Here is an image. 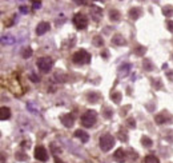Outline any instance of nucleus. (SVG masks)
Listing matches in <instances>:
<instances>
[{"label": "nucleus", "mask_w": 173, "mask_h": 163, "mask_svg": "<svg viewBox=\"0 0 173 163\" xmlns=\"http://www.w3.org/2000/svg\"><path fill=\"white\" fill-rule=\"evenodd\" d=\"M51 148L53 150V153H61V148H60V147H56L55 143L51 144Z\"/></svg>", "instance_id": "30"}, {"label": "nucleus", "mask_w": 173, "mask_h": 163, "mask_svg": "<svg viewBox=\"0 0 173 163\" xmlns=\"http://www.w3.org/2000/svg\"><path fill=\"white\" fill-rule=\"evenodd\" d=\"M41 0H32V3H33V10H37V8H40L41 7V3H40Z\"/></svg>", "instance_id": "29"}, {"label": "nucleus", "mask_w": 173, "mask_h": 163, "mask_svg": "<svg viewBox=\"0 0 173 163\" xmlns=\"http://www.w3.org/2000/svg\"><path fill=\"white\" fill-rule=\"evenodd\" d=\"M141 13H143V10H141L140 7H134V8L129 10V17L132 20H137L141 16Z\"/></svg>", "instance_id": "12"}, {"label": "nucleus", "mask_w": 173, "mask_h": 163, "mask_svg": "<svg viewBox=\"0 0 173 163\" xmlns=\"http://www.w3.org/2000/svg\"><path fill=\"white\" fill-rule=\"evenodd\" d=\"M109 17H111L112 22H117V20H120L121 15L117 10H111L109 11Z\"/></svg>", "instance_id": "17"}, {"label": "nucleus", "mask_w": 173, "mask_h": 163, "mask_svg": "<svg viewBox=\"0 0 173 163\" xmlns=\"http://www.w3.org/2000/svg\"><path fill=\"white\" fill-rule=\"evenodd\" d=\"M141 142H143V146H145V147H152V146H153L152 139L148 138V137H143V138H141Z\"/></svg>", "instance_id": "23"}, {"label": "nucleus", "mask_w": 173, "mask_h": 163, "mask_svg": "<svg viewBox=\"0 0 173 163\" xmlns=\"http://www.w3.org/2000/svg\"><path fill=\"white\" fill-rule=\"evenodd\" d=\"M125 157H127V153H125L123 148H117V150L114 151V154H113L114 160H117L119 163L124 162V160H125Z\"/></svg>", "instance_id": "11"}, {"label": "nucleus", "mask_w": 173, "mask_h": 163, "mask_svg": "<svg viewBox=\"0 0 173 163\" xmlns=\"http://www.w3.org/2000/svg\"><path fill=\"white\" fill-rule=\"evenodd\" d=\"M108 55H109V52H108L107 50H104V51L101 52V56L104 58V59H108Z\"/></svg>", "instance_id": "35"}, {"label": "nucleus", "mask_w": 173, "mask_h": 163, "mask_svg": "<svg viewBox=\"0 0 173 163\" xmlns=\"http://www.w3.org/2000/svg\"><path fill=\"white\" fill-rule=\"evenodd\" d=\"M72 60H73L75 64H87L91 62V55L85 50H79L77 52L73 53Z\"/></svg>", "instance_id": "2"}, {"label": "nucleus", "mask_w": 173, "mask_h": 163, "mask_svg": "<svg viewBox=\"0 0 173 163\" xmlns=\"http://www.w3.org/2000/svg\"><path fill=\"white\" fill-rule=\"evenodd\" d=\"M75 137L79 138L83 143H87V142L89 140V135L85 132V131H83V130H76L75 131Z\"/></svg>", "instance_id": "13"}, {"label": "nucleus", "mask_w": 173, "mask_h": 163, "mask_svg": "<svg viewBox=\"0 0 173 163\" xmlns=\"http://www.w3.org/2000/svg\"><path fill=\"white\" fill-rule=\"evenodd\" d=\"M35 158L37 160H40V162H45L47 159H48V154H47V150L44 148L43 146H37L35 148Z\"/></svg>", "instance_id": "6"}, {"label": "nucleus", "mask_w": 173, "mask_h": 163, "mask_svg": "<svg viewBox=\"0 0 173 163\" xmlns=\"http://www.w3.org/2000/svg\"><path fill=\"white\" fill-rule=\"evenodd\" d=\"M87 98H88L89 103H97V100L100 99V95L97 92H88L87 94Z\"/></svg>", "instance_id": "16"}, {"label": "nucleus", "mask_w": 173, "mask_h": 163, "mask_svg": "<svg viewBox=\"0 0 173 163\" xmlns=\"http://www.w3.org/2000/svg\"><path fill=\"white\" fill-rule=\"evenodd\" d=\"M111 98L112 100H113L116 104H119L121 102V98H123V95H121V92H112L111 94Z\"/></svg>", "instance_id": "19"}, {"label": "nucleus", "mask_w": 173, "mask_h": 163, "mask_svg": "<svg viewBox=\"0 0 173 163\" xmlns=\"http://www.w3.org/2000/svg\"><path fill=\"white\" fill-rule=\"evenodd\" d=\"M93 44L96 47H103L104 46V40H103L101 36H95L93 37Z\"/></svg>", "instance_id": "24"}, {"label": "nucleus", "mask_w": 173, "mask_h": 163, "mask_svg": "<svg viewBox=\"0 0 173 163\" xmlns=\"http://www.w3.org/2000/svg\"><path fill=\"white\" fill-rule=\"evenodd\" d=\"M32 48H30V47H27V48H24L23 52H21V56L24 58V59H28V58L32 56Z\"/></svg>", "instance_id": "22"}, {"label": "nucleus", "mask_w": 173, "mask_h": 163, "mask_svg": "<svg viewBox=\"0 0 173 163\" xmlns=\"http://www.w3.org/2000/svg\"><path fill=\"white\" fill-rule=\"evenodd\" d=\"M114 138L112 137L111 134H105V135H103L101 138H100V148H101L104 153H108L109 150H112V147L114 146Z\"/></svg>", "instance_id": "3"}, {"label": "nucleus", "mask_w": 173, "mask_h": 163, "mask_svg": "<svg viewBox=\"0 0 173 163\" xmlns=\"http://www.w3.org/2000/svg\"><path fill=\"white\" fill-rule=\"evenodd\" d=\"M143 66H144V68H145L147 71H152V70H153V64H152V62H150L149 59H145V60H144Z\"/></svg>", "instance_id": "25"}, {"label": "nucleus", "mask_w": 173, "mask_h": 163, "mask_svg": "<svg viewBox=\"0 0 173 163\" xmlns=\"http://www.w3.org/2000/svg\"><path fill=\"white\" fill-rule=\"evenodd\" d=\"M31 80H32V82H39V78H37L36 75H33V74H32V75H31Z\"/></svg>", "instance_id": "38"}, {"label": "nucleus", "mask_w": 173, "mask_h": 163, "mask_svg": "<svg viewBox=\"0 0 173 163\" xmlns=\"http://www.w3.org/2000/svg\"><path fill=\"white\" fill-rule=\"evenodd\" d=\"M167 75H168V78H169V80H173V71H168Z\"/></svg>", "instance_id": "39"}, {"label": "nucleus", "mask_w": 173, "mask_h": 163, "mask_svg": "<svg viewBox=\"0 0 173 163\" xmlns=\"http://www.w3.org/2000/svg\"><path fill=\"white\" fill-rule=\"evenodd\" d=\"M61 123L64 124L65 127H72V126H73V123H75L73 115H71V114H65V115H63V117H61Z\"/></svg>", "instance_id": "9"}, {"label": "nucleus", "mask_w": 173, "mask_h": 163, "mask_svg": "<svg viewBox=\"0 0 173 163\" xmlns=\"http://www.w3.org/2000/svg\"><path fill=\"white\" fill-rule=\"evenodd\" d=\"M55 163H64V162H63V160H60L57 157H55Z\"/></svg>", "instance_id": "41"}, {"label": "nucleus", "mask_w": 173, "mask_h": 163, "mask_svg": "<svg viewBox=\"0 0 173 163\" xmlns=\"http://www.w3.org/2000/svg\"><path fill=\"white\" fill-rule=\"evenodd\" d=\"M76 4H87L88 3V0H73Z\"/></svg>", "instance_id": "33"}, {"label": "nucleus", "mask_w": 173, "mask_h": 163, "mask_svg": "<svg viewBox=\"0 0 173 163\" xmlns=\"http://www.w3.org/2000/svg\"><path fill=\"white\" fill-rule=\"evenodd\" d=\"M144 163H160V160H159V158L154 157V155H148V157H145V159H144Z\"/></svg>", "instance_id": "21"}, {"label": "nucleus", "mask_w": 173, "mask_h": 163, "mask_svg": "<svg viewBox=\"0 0 173 163\" xmlns=\"http://www.w3.org/2000/svg\"><path fill=\"white\" fill-rule=\"evenodd\" d=\"M137 157L139 155L134 153V151H131V159H137Z\"/></svg>", "instance_id": "36"}, {"label": "nucleus", "mask_w": 173, "mask_h": 163, "mask_svg": "<svg viewBox=\"0 0 173 163\" xmlns=\"http://www.w3.org/2000/svg\"><path fill=\"white\" fill-rule=\"evenodd\" d=\"M96 120H97V114H96L95 111H92V110L85 111V112L81 115V124L84 127H87V128L95 126Z\"/></svg>", "instance_id": "1"}, {"label": "nucleus", "mask_w": 173, "mask_h": 163, "mask_svg": "<svg viewBox=\"0 0 173 163\" xmlns=\"http://www.w3.org/2000/svg\"><path fill=\"white\" fill-rule=\"evenodd\" d=\"M36 66L39 67V70L41 71V72H49L51 68H52V66H53V62H52L51 58L43 56V58H40V59H37Z\"/></svg>", "instance_id": "4"}, {"label": "nucleus", "mask_w": 173, "mask_h": 163, "mask_svg": "<svg viewBox=\"0 0 173 163\" xmlns=\"http://www.w3.org/2000/svg\"><path fill=\"white\" fill-rule=\"evenodd\" d=\"M73 24H75V27L77 30H84L88 26V17L81 12L76 13L75 16H73Z\"/></svg>", "instance_id": "5"}, {"label": "nucleus", "mask_w": 173, "mask_h": 163, "mask_svg": "<svg viewBox=\"0 0 173 163\" xmlns=\"http://www.w3.org/2000/svg\"><path fill=\"white\" fill-rule=\"evenodd\" d=\"M167 28L170 31V32H173V20H169V22H167Z\"/></svg>", "instance_id": "31"}, {"label": "nucleus", "mask_w": 173, "mask_h": 163, "mask_svg": "<svg viewBox=\"0 0 173 163\" xmlns=\"http://www.w3.org/2000/svg\"><path fill=\"white\" fill-rule=\"evenodd\" d=\"M20 11H21V12H24V13H28V8H27V7H24V6L20 7Z\"/></svg>", "instance_id": "37"}, {"label": "nucleus", "mask_w": 173, "mask_h": 163, "mask_svg": "<svg viewBox=\"0 0 173 163\" xmlns=\"http://www.w3.org/2000/svg\"><path fill=\"white\" fill-rule=\"evenodd\" d=\"M145 52H147V48L143 46H137L134 48V53H136L137 56H143V55H145Z\"/></svg>", "instance_id": "20"}, {"label": "nucleus", "mask_w": 173, "mask_h": 163, "mask_svg": "<svg viewBox=\"0 0 173 163\" xmlns=\"http://www.w3.org/2000/svg\"><path fill=\"white\" fill-rule=\"evenodd\" d=\"M163 15L167 17H170L173 15V7L172 6H165L163 7Z\"/></svg>", "instance_id": "18"}, {"label": "nucleus", "mask_w": 173, "mask_h": 163, "mask_svg": "<svg viewBox=\"0 0 173 163\" xmlns=\"http://www.w3.org/2000/svg\"><path fill=\"white\" fill-rule=\"evenodd\" d=\"M95 1H105V0H95Z\"/></svg>", "instance_id": "42"}, {"label": "nucleus", "mask_w": 173, "mask_h": 163, "mask_svg": "<svg viewBox=\"0 0 173 163\" xmlns=\"http://www.w3.org/2000/svg\"><path fill=\"white\" fill-rule=\"evenodd\" d=\"M112 43H113L114 46H125V44H127V40L121 36V35L117 33V35H114V36L112 37Z\"/></svg>", "instance_id": "14"}, {"label": "nucleus", "mask_w": 173, "mask_h": 163, "mask_svg": "<svg viewBox=\"0 0 173 163\" xmlns=\"http://www.w3.org/2000/svg\"><path fill=\"white\" fill-rule=\"evenodd\" d=\"M156 1H157V0H156Z\"/></svg>", "instance_id": "43"}, {"label": "nucleus", "mask_w": 173, "mask_h": 163, "mask_svg": "<svg viewBox=\"0 0 173 163\" xmlns=\"http://www.w3.org/2000/svg\"><path fill=\"white\" fill-rule=\"evenodd\" d=\"M127 124L131 127V128H134V127H136V122H134V119H132V118L127 119Z\"/></svg>", "instance_id": "28"}, {"label": "nucleus", "mask_w": 173, "mask_h": 163, "mask_svg": "<svg viewBox=\"0 0 173 163\" xmlns=\"http://www.w3.org/2000/svg\"><path fill=\"white\" fill-rule=\"evenodd\" d=\"M11 118V110L8 107H1L0 110V119L1 120H7Z\"/></svg>", "instance_id": "15"}, {"label": "nucleus", "mask_w": 173, "mask_h": 163, "mask_svg": "<svg viewBox=\"0 0 173 163\" xmlns=\"http://www.w3.org/2000/svg\"><path fill=\"white\" fill-rule=\"evenodd\" d=\"M119 138H120L121 140H128V135H127V134H123L121 131L119 132Z\"/></svg>", "instance_id": "32"}, {"label": "nucleus", "mask_w": 173, "mask_h": 163, "mask_svg": "<svg viewBox=\"0 0 173 163\" xmlns=\"http://www.w3.org/2000/svg\"><path fill=\"white\" fill-rule=\"evenodd\" d=\"M104 115H105V118H111V110L105 108V110H104Z\"/></svg>", "instance_id": "34"}, {"label": "nucleus", "mask_w": 173, "mask_h": 163, "mask_svg": "<svg viewBox=\"0 0 173 163\" xmlns=\"http://www.w3.org/2000/svg\"><path fill=\"white\" fill-rule=\"evenodd\" d=\"M91 16H92V19L95 20V22H99V20L103 17L101 8H99V7H96V6H92L91 7Z\"/></svg>", "instance_id": "7"}, {"label": "nucleus", "mask_w": 173, "mask_h": 163, "mask_svg": "<svg viewBox=\"0 0 173 163\" xmlns=\"http://www.w3.org/2000/svg\"><path fill=\"white\" fill-rule=\"evenodd\" d=\"M15 157H16L17 160H27V159H28L24 153H16V154H15Z\"/></svg>", "instance_id": "27"}, {"label": "nucleus", "mask_w": 173, "mask_h": 163, "mask_svg": "<svg viewBox=\"0 0 173 163\" xmlns=\"http://www.w3.org/2000/svg\"><path fill=\"white\" fill-rule=\"evenodd\" d=\"M129 70H131V64L127 63V64H121V66H120V70H119V71H120V74L124 72V75H125V74H127Z\"/></svg>", "instance_id": "26"}, {"label": "nucleus", "mask_w": 173, "mask_h": 163, "mask_svg": "<svg viewBox=\"0 0 173 163\" xmlns=\"http://www.w3.org/2000/svg\"><path fill=\"white\" fill-rule=\"evenodd\" d=\"M49 28H51L49 23L41 22V23H39V26L36 27V33H37V35H44L45 32H48L49 31Z\"/></svg>", "instance_id": "8"}, {"label": "nucleus", "mask_w": 173, "mask_h": 163, "mask_svg": "<svg viewBox=\"0 0 173 163\" xmlns=\"http://www.w3.org/2000/svg\"><path fill=\"white\" fill-rule=\"evenodd\" d=\"M21 146H23V147H30V142H27V140H23Z\"/></svg>", "instance_id": "40"}, {"label": "nucleus", "mask_w": 173, "mask_h": 163, "mask_svg": "<svg viewBox=\"0 0 173 163\" xmlns=\"http://www.w3.org/2000/svg\"><path fill=\"white\" fill-rule=\"evenodd\" d=\"M169 119H170V115H169V114H167V112H161V114H159V115L154 117V120H156L157 124H164L165 122H168Z\"/></svg>", "instance_id": "10"}]
</instances>
